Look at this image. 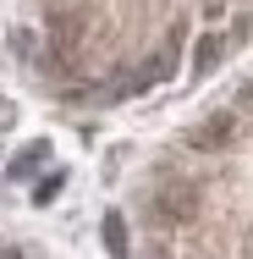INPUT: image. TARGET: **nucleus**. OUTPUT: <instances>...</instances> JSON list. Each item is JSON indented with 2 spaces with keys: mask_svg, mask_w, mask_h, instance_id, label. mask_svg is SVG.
<instances>
[{
  "mask_svg": "<svg viewBox=\"0 0 253 259\" xmlns=\"http://www.w3.org/2000/svg\"><path fill=\"white\" fill-rule=\"evenodd\" d=\"M220 55H226V45H220L215 33H204V39H198V50H193V66H198V72H209Z\"/></svg>",
  "mask_w": 253,
  "mask_h": 259,
  "instance_id": "423d86ee",
  "label": "nucleus"
},
{
  "mask_svg": "<svg viewBox=\"0 0 253 259\" xmlns=\"http://www.w3.org/2000/svg\"><path fill=\"white\" fill-rule=\"evenodd\" d=\"M61 182H66V177H61V171H55V177H44V182H39V188H33V204H50L55 193H61Z\"/></svg>",
  "mask_w": 253,
  "mask_h": 259,
  "instance_id": "0eeeda50",
  "label": "nucleus"
},
{
  "mask_svg": "<svg viewBox=\"0 0 253 259\" xmlns=\"http://www.w3.org/2000/svg\"><path fill=\"white\" fill-rule=\"evenodd\" d=\"M105 254L110 259H127V221H121V209H105Z\"/></svg>",
  "mask_w": 253,
  "mask_h": 259,
  "instance_id": "20e7f679",
  "label": "nucleus"
},
{
  "mask_svg": "<svg viewBox=\"0 0 253 259\" xmlns=\"http://www.w3.org/2000/svg\"><path fill=\"white\" fill-rule=\"evenodd\" d=\"M193 215H198V188L193 182H165L154 193V221L160 226H187Z\"/></svg>",
  "mask_w": 253,
  "mask_h": 259,
  "instance_id": "f257e3e1",
  "label": "nucleus"
},
{
  "mask_svg": "<svg viewBox=\"0 0 253 259\" xmlns=\"http://www.w3.org/2000/svg\"><path fill=\"white\" fill-rule=\"evenodd\" d=\"M50 160V144H33V149H22V155L11 160V177H28V171H39Z\"/></svg>",
  "mask_w": 253,
  "mask_h": 259,
  "instance_id": "39448f33",
  "label": "nucleus"
},
{
  "mask_svg": "<svg viewBox=\"0 0 253 259\" xmlns=\"http://www.w3.org/2000/svg\"><path fill=\"white\" fill-rule=\"evenodd\" d=\"M231 133H237V121L220 110V116H209V121H198V127L187 133V144H193V149H226V144H231Z\"/></svg>",
  "mask_w": 253,
  "mask_h": 259,
  "instance_id": "f03ea898",
  "label": "nucleus"
},
{
  "mask_svg": "<svg viewBox=\"0 0 253 259\" xmlns=\"http://www.w3.org/2000/svg\"><path fill=\"white\" fill-rule=\"evenodd\" d=\"M44 28H50V45L55 50H77V39H83V17H77V11H50V22H44Z\"/></svg>",
  "mask_w": 253,
  "mask_h": 259,
  "instance_id": "7ed1b4c3",
  "label": "nucleus"
},
{
  "mask_svg": "<svg viewBox=\"0 0 253 259\" xmlns=\"http://www.w3.org/2000/svg\"><path fill=\"white\" fill-rule=\"evenodd\" d=\"M44 6H66V0H44Z\"/></svg>",
  "mask_w": 253,
  "mask_h": 259,
  "instance_id": "6e6552de",
  "label": "nucleus"
}]
</instances>
